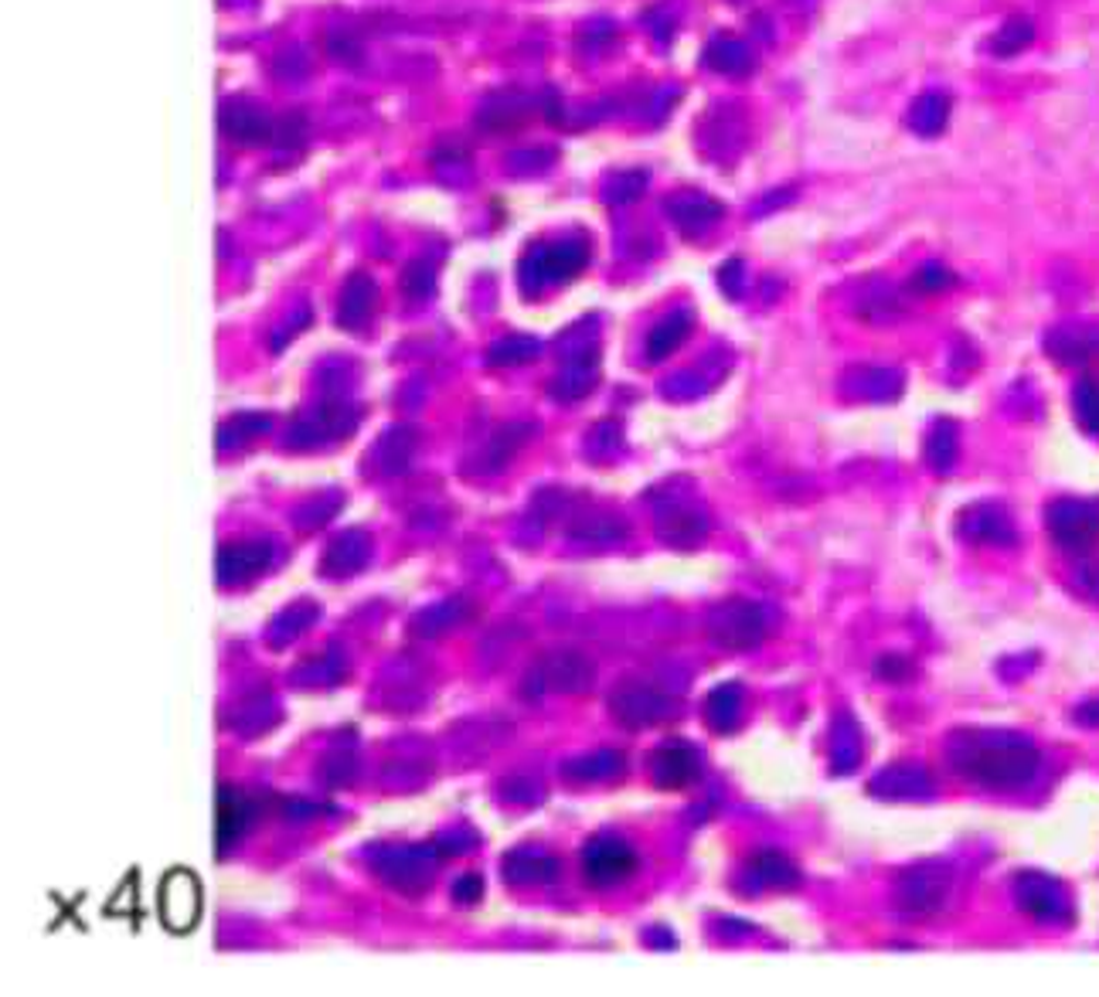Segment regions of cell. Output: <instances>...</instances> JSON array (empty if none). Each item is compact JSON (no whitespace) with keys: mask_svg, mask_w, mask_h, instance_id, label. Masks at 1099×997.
Returning <instances> with one entry per match:
<instances>
[{"mask_svg":"<svg viewBox=\"0 0 1099 997\" xmlns=\"http://www.w3.org/2000/svg\"><path fill=\"white\" fill-rule=\"evenodd\" d=\"M708 535V521L698 508H674L661 521V538L674 548H695Z\"/></svg>","mask_w":1099,"mask_h":997,"instance_id":"44dd1931","label":"cell"},{"mask_svg":"<svg viewBox=\"0 0 1099 997\" xmlns=\"http://www.w3.org/2000/svg\"><path fill=\"white\" fill-rule=\"evenodd\" d=\"M960 535L973 545H997V548L1018 542L1008 511L997 505H973L960 511Z\"/></svg>","mask_w":1099,"mask_h":997,"instance_id":"7c38bea8","label":"cell"},{"mask_svg":"<svg viewBox=\"0 0 1099 997\" xmlns=\"http://www.w3.org/2000/svg\"><path fill=\"white\" fill-rule=\"evenodd\" d=\"M402 283H405V290H409L413 297H426V293L432 290V266H426L423 259L413 263L409 269H405V279H402Z\"/></svg>","mask_w":1099,"mask_h":997,"instance_id":"d590c367","label":"cell"},{"mask_svg":"<svg viewBox=\"0 0 1099 997\" xmlns=\"http://www.w3.org/2000/svg\"><path fill=\"white\" fill-rule=\"evenodd\" d=\"M647 188V171H620L606 181V201L610 205H631Z\"/></svg>","mask_w":1099,"mask_h":997,"instance_id":"4dcf8cb0","label":"cell"},{"mask_svg":"<svg viewBox=\"0 0 1099 997\" xmlns=\"http://www.w3.org/2000/svg\"><path fill=\"white\" fill-rule=\"evenodd\" d=\"M1076 582L1083 589V596H1089L1092 603H1099V563H1089L1076 572Z\"/></svg>","mask_w":1099,"mask_h":997,"instance_id":"ab89813d","label":"cell"},{"mask_svg":"<svg viewBox=\"0 0 1099 997\" xmlns=\"http://www.w3.org/2000/svg\"><path fill=\"white\" fill-rule=\"evenodd\" d=\"M736 4H742V0H736Z\"/></svg>","mask_w":1099,"mask_h":997,"instance_id":"7bdbcfd3","label":"cell"},{"mask_svg":"<svg viewBox=\"0 0 1099 997\" xmlns=\"http://www.w3.org/2000/svg\"><path fill=\"white\" fill-rule=\"evenodd\" d=\"M718 283H721V290H726L729 297H739V293H742V263H739V259H729L726 266H721Z\"/></svg>","mask_w":1099,"mask_h":997,"instance_id":"f35d334b","label":"cell"},{"mask_svg":"<svg viewBox=\"0 0 1099 997\" xmlns=\"http://www.w3.org/2000/svg\"><path fill=\"white\" fill-rule=\"evenodd\" d=\"M844 395L861 398V402H889L902 392V375L895 368H847L844 379H841Z\"/></svg>","mask_w":1099,"mask_h":997,"instance_id":"2e32d148","label":"cell"},{"mask_svg":"<svg viewBox=\"0 0 1099 997\" xmlns=\"http://www.w3.org/2000/svg\"><path fill=\"white\" fill-rule=\"evenodd\" d=\"M664 211H668V218H671L674 229H678L684 239H702V235H708V232L718 225V218L726 215V208H721L715 198L698 195V192L674 195V198L664 205Z\"/></svg>","mask_w":1099,"mask_h":997,"instance_id":"8fae6325","label":"cell"},{"mask_svg":"<svg viewBox=\"0 0 1099 997\" xmlns=\"http://www.w3.org/2000/svg\"><path fill=\"white\" fill-rule=\"evenodd\" d=\"M245 818H248V810H245V800L235 793V790H222V797H218V848H229L232 841L242 834L245 827Z\"/></svg>","mask_w":1099,"mask_h":997,"instance_id":"83f0119b","label":"cell"},{"mask_svg":"<svg viewBox=\"0 0 1099 997\" xmlns=\"http://www.w3.org/2000/svg\"><path fill=\"white\" fill-rule=\"evenodd\" d=\"M698 143L708 153L712 161L718 164H732L739 158V150L745 147V119L742 113H736V106H715L708 109L702 130H698Z\"/></svg>","mask_w":1099,"mask_h":997,"instance_id":"30bf717a","label":"cell"},{"mask_svg":"<svg viewBox=\"0 0 1099 997\" xmlns=\"http://www.w3.org/2000/svg\"><path fill=\"white\" fill-rule=\"evenodd\" d=\"M1015 902H1018L1021 913H1028L1031 919H1039V923H1052V926H1069L1073 923L1069 889H1065V882H1058L1055 876H1045V871H1018Z\"/></svg>","mask_w":1099,"mask_h":997,"instance_id":"5b68a950","label":"cell"},{"mask_svg":"<svg viewBox=\"0 0 1099 997\" xmlns=\"http://www.w3.org/2000/svg\"><path fill=\"white\" fill-rule=\"evenodd\" d=\"M225 555H232L235 558V576L239 579H248V576H256L263 566H266V558H269V552L263 548V545H232V548H225Z\"/></svg>","mask_w":1099,"mask_h":997,"instance_id":"1f68e13d","label":"cell"},{"mask_svg":"<svg viewBox=\"0 0 1099 997\" xmlns=\"http://www.w3.org/2000/svg\"><path fill=\"white\" fill-rule=\"evenodd\" d=\"M749 868H752V876H756V882L766 885V889L790 892V889L800 885V868L779 851H760L756 858L749 861Z\"/></svg>","mask_w":1099,"mask_h":997,"instance_id":"603a6c76","label":"cell"},{"mask_svg":"<svg viewBox=\"0 0 1099 997\" xmlns=\"http://www.w3.org/2000/svg\"><path fill=\"white\" fill-rule=\"evenodd\" d=\"M909 671H913V664H909L902 653H886L882 661H878V677H889V681H902Z\"/></svg>","mask_w":1099,"mask_h":997,"instance_id":"74e56055","label":"cell"},{"mask_svg":"<svg viewBox=\"0 0 1099 997\" xmlns=\"http://www.w3.org/2000/svg\"><path fill=\"white\" fill-rule=\"evenodd\" d=\"M705 719L715 732H736L742 722V688L736 681L718 684L705 702Z\"/></svg>","mask_w":1099,"mask_h":997,"instance_id":"7402d4cb","label":"cell"},{"mask_svg":"<svg viewBox=\"0 0 1099 997\" xmlns=\"http://www.w3.org/2000/svg\"><path fill=\"white\" fill-rule=\"evenodd\" d=\"M589 259L586 239H562L555 245H535L521 263V287L524 293H539L548 283H565L572 279Z\"/></svg>","mask_w":1099,"mask_h":997,"instance_id":"3957f363","label":"cell"},{"mask_svg":"<svg viewBox=\"0 0 1099 997\" xmlns=\"http://www.w3.org/2000/svg\"><path fill=\"white\" fill-rule=\"evenodd\" d=\"M552 161H555V150L539 147V150H518V153H511V158H508V167L518 171L521 164H528L524 171H545V167H552Z\"/></svg>","mask_w":1099,"mask_h":997,"instance_id":"e575fe53","label":"cell"},{"mask_svg":"<svg viewBox=\"0 0 1099 997\" xmlns=\"http://www.w3.org/2000/svg\"><path fill=\"white\" fill-rule=\"evenodd\" d=\"M868 790L875 797H882V800H926V797H933V780H929V773L923 766L895 763L878 776H871Z\"/></svg>","mask_w":1099,"mask_h":997,"instance_id":"5bb4252c","label":"cell"},{"mask_svg":"<svg viewBox=\"0 0 1099 997\" xmlns=\"http://www.w3.org/2000/svg\"><path fill=\"white\" fill-rule=\"evenodd\" d=\"M582 871H586V882L595 889L620 885L637 871V851L620 837L600 834V837H592L582 851Z\"/></svg>","mask_w":1099,"mask_h":997,"instance_id":"ba28073f","label":"cell"},{"mask_svg":"<svg viewBox=\"0 0 1099 997\" xmlns=\"http://www.w3.org/2000/svg\"><path fill=\"white\" fill-rule=\"evenodd\" d=\"M1073 409H1076V422L1099 436V382L1096 379H1083L1073 392Z\"/></svg>","mask_w":1099,"mask_h":997,"instance_id":"f546056e","label":"cell"},{"mask_svg":"<svg viewBox=\"0 0 1099 997\" xmlns=\"http://www.w3.org/2000/svg\"><path fill=\"white\" fill-rule=\"evenodd\" d=\"M650 773H653V784L664 787V790H684L698 780L702 773V760L698 753L691 750L687 742H668L661 745L653 756H650Z\"/></svg>","mask_w":1099,"mask_h":997,"instance_id":"4fadbf2b","label":"cell"},{"mask_svg":"<svg viewBox=\"0 0 1099 997\" xmlns=\"http://www.w3.org/2000/svg\"><path fill=\"white\" fill-rule=\"evenodd\" d=\"M947 760L963 780L987 790H1021L1034 780L1042 753L1018 732L960 729L947 742Z\"/></svg>","mask_w":1099,"mask_h":997,"instance_id":"6da1fadb","label":"cell"},{"mask_svg":"<svg viewBox=\"0 0 1099 997\" xmlns=\"http://www.w3.org/2000/svg\"><path fill=\"white\" fill-rule=\"evenodd\" d=\"M331 55H334L337 61H348V66H358L361 48H358V42H355L351 35H344V31H340V35H331Z\"/></svg>","mask_w":1099,"mask_h":997,"instance_id":"8d00e7d4","label":"cell"},{"mask_svg":"<svg viewBox=\"0 0 1099 997\" xmlns=\"http://www.w3.org/2000/svg\"><path fill=\"white\" fill-rule=\"evenodd\" d=\"M953 876L947 865L939 861H919L913 868H905L895 879V909L905 919H929L936 913H944L950 902Z\"/></svg>","mask_w":1099,"mask_h":997,"instance_id":"7a4b0ae2","label":"cell"},{"mask_svg":"<svg viewBox=\"0 0 1099 997\" xmlns=\"http://www.w3.org/2000/svg\"><path fill=\"white\" fill-rule=\"evenodd\" d=\"M1049 538L1069 555H1089L1099 545V505L1062 497L1045 511Z\"/></svg>","mask_w":1099,"mask_h":997,"instance_id":"277c9868","label":"cell"},{"mask_svg":"<svg viewBox=\"0 0 1099 997\" xmlns=\"http://www.w3.org/2000/svg\"><path fill=\"white\" fill-rule=\"evenodd\" d=\"M708 634L729 650H749L763 644L766 637V616L756 603L749 600H726L712 606L708 613Z\"/></svg>","mask_w":1099,"mask_h":997,"instance_id":"8992f818","label":"cell"},{"mask_svg":"<svg viewBox=\"0 0 1099 997\" xmlns=\"http://www.w3.org/2000/svg\"><path fill=\"white\" fill-rule=\"evenodd\" d=\"M691 324H695V321H691V314H671V317H664L661 324H657V327L650 331V337H647V355H650V361H664V358H671V355L684 345V340H687Z\"/></svg>","mask_w":1099,"mask_h":997,"instance_id":"d4e9b609","label":"cell"},{"mask_svg":"<svg viewBox=\"0 0 1099 997\" xmlns=\"http://www.w3.org/2000/svg\"><path fill=\"white\" fill-rule=\"evenodd\" d=\"M705 66L718 76H749L752 69H756V58H752L745 42H739L732 35H718L705 48Z\"/></svg>","mask_w":1099,"mask_h":997,"instance_id":"ffe728a7","label":"cell"},{"mask_svg":"<svg viewBox=\"0 0 1099 997\" xmlns=\"http://www.w3.org/2000/svg\"><path fill=\"white\" fill-rule=\"evenodd\" d=\"M1045 348L1062 364H1083L1099 355V331L1096 327H1055L1045 337Z\"/></svg>","mask_w":1099,"mask_h":997,"instance_id":"ac0fdd59","label":"cell"},{"mask_svg":"<svg viewBox=\"0 0 1099 997\" xmlns=\"http://www.w3.org/2000/svg\"><path fill=\"white\" fill-rule=\"evenodd\" d=\"M613 711L626 726H653L671 715V702L664 695H657L653 688H623L620 695H613Z\"/></svg>","mask_w":1099,"mask_h":997,"instance_id":"e0dca14e","label":"cell"},{"mask_svg":"<svg viewBox=\"0 0 1099 997\" xmlns=\"http://www.w3.org/2000/svg\"><path fill=\"white\" fill-rule=\"evenodd\" d=\"M913 287H916L919 293H944V290L957 287V276H953L947 266L929 263V266H923V269L913 276Z\"/></svg>","mask_w":1099,"mask_h":997,"instance_id":"d6a6232c","label":"cell"},{"mask_svg":"<svg viewBox=\"0 0 1099 997\" xmlns=\"http://www.w3.org/2000/svg\"><path fill=\"white\" fill-rule=\"evenodd\" d=\"M374 297H379V290H374L371 279L365 273H355L348 279V287H344V297H340V324L344 327H361L371 317Z\"/></svg>","mask_w":1099,"mask_h":997,"instance_id":"cb8c5ba5","label":"cell"},{"mask_svg":"<svg viewBox=\"0 0 1099 997\" xmlns=\"http://www.w3.org/2000/svg\"><path fill=\"white\" fill-rule=\"evenodd\" d=\"M1031 42H1034V24H1031L1028 18H1008V21L1000 24L997 35H994L991 51L1000 55V58H1015V55H1021Z\"/></svg>","mask_w":1099,"mask_h":997,"instance_id":"f1b7e54d","label":"cell"},{"mask_svg":"<svg viewBox=\"0 0 1099 997\" xmlns=\"http://www.w3.org/2000/svg\"><path fill=\"white\" fill-rule=\"evenodd\" d=\"M1076 722H1079V726H1089V729H1099V698H1096V702H1086L1083 708H1076Z\"/></svg>","mask_w":1099,"mask_h":997,"instance_id":"60d3db41","label":"cell"},{"mask_svg":"<svg viewBox=\"0 0 1099 997\" xmlns=\"http://www.w3.org/2000/svg\"><path fill=\"white\" fill-rule=\"evenodd\" d=\"M861 760V732L852 722V715H841L834 726V745H831V763L837 773H852Z\"/></svg>","mask_w":1099,"mask_h":997,"instance_id":"4316f807","label":"cell"},{"mask_svg":"<svg viewBox=\"0 0 1099 997\" xmlns=\"http://www.w3.org/2000/svg\"><path fill=\"white\" fill-rule=\"evenodd\" d=\"M481 892H484V885H481L477 879H466V885H460V899H463V902H474Z\"/></svg>","mask_w":1099,"mask_h":997,"instance_id":"b9f144b4","label":"cell"},{"mask_svg":"<svg viewBox=\"0 0 1099 997\" xmlns=\"http://www.w3.org/2000/svg\"><path fill=\"white\" fill-rule=\"evenodd\" d=\"M531 109H535V103H531L518 89L494 92V96L484 100V106L477 113V127H484L490 134H511L531 119Z\"/></svg>","mask_w":1099,"mask_h":997,"instance_id":"9a60e30c","label":"cell"},{"mask_svg":"<svg viewBox=\"0 0 1099 997\" xmlns=\"http://www.w3.org/2000/svg\"><path fill=\"white\" fill-rule=\"evenodd\" d=\"M950 109H953V100L947 92H923V96L909 106L905 123H909V130L919 137H939L950 123Z\"/></svg>","mask_w":1099,"mask_h":997,"instance_id":"d6986e66","label":"cell"},{"mask_svg":"<svg viewBox=\"0 0 1099 997\" xmlns=\"http://www.w3.org/2000/svg\"><path fill=\"white\" fill-rule=\"evenodd\" d=\"M161 923L171 932H192L201 919V882L192 868H171L157 892Z\"/></svg>","mask_w":1099,"mask_h":997,"instance_id":"52a82bcc","label":"cell"},{"mask_svg":"<svg viewBox=\"0 0 1099 997\" xmlns=\"http://www.w3.org/2000/svg\"><path fill=\"white\" fill-rule=\"evenodd\" d=\"M960 453V440H957V422L953 419H939L926 440V460L936 474H950L953 463Z\"/></svg>","mask_w":1099,"mask_h":997,"instance_id":"484cf974","label":"cell"},{"mask_svg":"<svg viewBox=\"0 0 1099 997\" xmlns=\"http://www.w3.org/2000/svg\"><path fill=\"white\" fill-rule=\"evenodd\" d=\"M535 351L539 348L531 345L528 337H508V340H500V345L490 351V361L494 364H518V361H528Z\"/></svg>","mask_w":1099,"mask_h":997,"instance_id":"836d02e7","label":"cell"},{"mask_svg":"<svg viewBox=\"0 0 1099 997\" xmlns=\"http://www.w3.org/2000/svg\"><path fill=\"white\" fill-rule=\"evenodd\" d=\"M218 127H222V134L239 147H263L276 140V119L259 103L245 100V96H232L222 103Z\"/></svg>","mask_w":1099,"mask_h":997,"instance_id":"9c48e42d","label":"cell"}]
</instances>
